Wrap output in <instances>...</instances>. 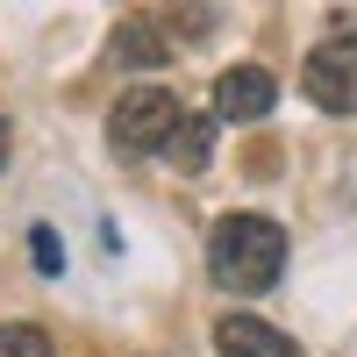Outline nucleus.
I'll use <instances>...</instances> for the list:
<instances>
[{
	"instance_id": "9",
	"label": "nucleus",
	"mask_w": 357,
	"mask_h": 357,
	"mask_svg": "<svg viewBox=\"0 0 357 357\" xmlns=\"http://www.w3.org/2000/svg\"><path fill=\"white\" fill-rule=\"evenodd\" d=\"M29 257H36V272H65V250H57V236H50V229L29 236Z\"/></svg>"
},
{
	"instance_id": "3",
	"label": "nucleus",
	"mask_w": 357,
	"mask_h": 357,
	"mask_svg": "<svg viewBox=\"0 0 357 357\" xmlns=\"http://www.w3.org/2000/svg\"><path fill=\"white\" fill-rule=\"evenodd\" d=\"M307 100L329 114H357V15L329 22V36L307 50Z\"/></svg>"
},
{
	"instance_id": "6",
	"label": "nucleus",
	"mask_w": 357,
	"mask_h": 357,
	"mask_svg": "<svg viewBox=\"0 0 357 357\" xmlns=\"http://www.w3.org/2000/svg\"><path fill=\"white\" fill-rule=\"evenodd\" d=\"M107 57H114L122 72H129V65H136V72H158L165 57H172V43H165V29H158V22H143V15H136V22H122V29H114Z\"/></svg>"
},
{
	"instance_id": "7",
	"label": "nucleus",
	"mask_w": 357,
	"mask_h": 357,
	"mask_svg": "<svg viewBox=\"0 0 357 357\" xmlns=\"http://www.w3.org/2000/svg\"><path fill=\"white\" fill-rule=\"evenodd\" d=\"M207 151H215V114H186V122L172 129V143H165V158H172L178 172H200Z\"/></svg>"
},
{
	"instance_id": "8",
	"label": "nucleus",
	"mask_w": 357,
	"mask_h": 357,
	"mask_svg": "<svg viewBox=\"0 0 357 357\" xmlns=\"http://www.w3.org/2000/svg\"><path fill=\"white\" fill-rule=\"evenodd\" d=\"M0 357H50V336L36 321H0Z\"/></svg>"
},
{
	"instance_id": "4",
	"label": "nucleus",
	"mask_w": 357,
	"mask_h": 357,
	"mask_svg": "<svg viewBox=\"0 0 357 357\" xmlns=\"http://www.w3.org/2000/svg\"><path fill=\"white\" fill-rule=\"evenodd\" d=\"M272 100H279V86L264 65H229L215 79V122H264Z\"/></svg>"
},
{
	"instance_id": "1",
	"label": "nucleus",
	"mask_w": 357,
	"mask_h": 357,
	"mask_svg": "<svg viewBox=\"0 0 357 357\" xmlns=\"http://www.w3.org/2000/svg\"><path fill=\"white\" fill-rule=\"evenodd\" d=\"M207 272H215L222 293H264L286 272V229L264 215H222L215 236H207Z\"/></svg>"
},
{
	"instance_id": "10",
	"label": "nucleus",
	"mask_w": 357,
	"mask_h": 357,
	"mask_svg": "<svg viewBox=\"0 0 357 357\" xmlns=\"http://www.w3.org/2000/svg\"><path fill=\"white\" fill-rule=\"evenodd\" d=\"M0 165H8V122H0Z\"/></svg>"
},
{
	"instance_id": "5",
	"label": "nucleus",
	"mask_w": 357,
	"mask_h": 357,
	"mask_svg": "<svg viewBox=\"0 0 357 357\" xmlns=\"http://www.w3.org/2000/svg\"><path fill=\"white\" fill-rule=\"evenodd\" d=\"M215 350L222 357H301V343L279 336L272 321H257V314H222L215 321Z\"/></svg>"
},
{
	"instance_id": "2",
	"label": "nucleus",
	"mask_w": 357,
	"mask_h": 357,
	"mask_svg": "<svg viewBox=\"0 0 357 357\" xmlns=\"http://www.w3.org/2000/svg\"><path fill=\"white\" fill-rule=\"evenodd\" d=\"M178 122H186V114H178V100L165 86H129V93L114 100V114H107V143L122 158H158Z\"/></svg>"
}]
</instances>
